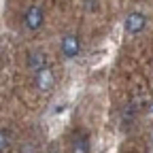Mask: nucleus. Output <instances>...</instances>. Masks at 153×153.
Instances as JSON below:
<instances>
[{
    "label": "nucleus",
    "mask_w": 153,
    "mask_h": 153,
    "mask_svg": "<svg viewBox=\"0 0 153 153\" xmlns=\"http://www.w3.org/2000/svg\"><path fill=\"white\" fill-rule=\"evenodd\" d=\"M60 51H62V55L66 57V60L79 57V53H81V36L79 34H66V36H62Z\"/></svg>",
    "instance_id": "f03ea898"
},
{
    "label": "nucleus",
    "mask_w": 153,
    "mask_h": 153,
    "mask_svg": "<svg viewBox=\"0 0 153 153\" xmlns=\"http://www.w3.org/2000/svg\"><path fill=\"white\" fill-rule=\"evenodd\" d=\"M49 153H57V145H51V149H49Z\"/></svg>",
    "instance_id": "1a4fd4ad"
},
{
    "label": "nucleus",
    "mask_w": 153,
    "mask_h": 153,
    "mask_svg": "<svg viewBox=\"0 0 153 153\" xmlns=\"http://www.w3.org/2000/svg\"><path fill=\"white\" fill-rule=\"evenodd\" d=\"M43 24H45V9L41 4H32L24 15V26L30 32H36L43 28Z\"/></svg>",
    "instance_id": "f257e3e1"
},
{
    "label": "nucleus",
    "mask_w": 153,
    "mask_h": 153,
    "mask_svg": "<svg viewBox=\"0 0 153 153\" xmlns=\"http://www.w3.org/2000/svg\"><path fill=\"white\" fill-rule=\"evenodd\" d=\"M70 153H91L89 136L85 132H76L70 138Z\"/></svg>",
    "instance_id": "423d86ee"
},
{
    "label": "nucleus",
    "mask_w": 153,
    "mask_h": 153,
    "mask_svg": "<svg viewBox=\"0 0 153 153\" xmlns=\"http://www.w3.org/2000/svg\"><path fill=\"white\" fill-rule=\"evenodd\" d=\"M85 4H87L85 7L87 11H96V9H98V0H85Z\"/></svg>",
    "instance_id": "6e6552de"
},
{
    "label": "nucleus",
    "mask_w": 153,
    "mask_h": 153,
    "mask_svg": "<svg viewBox=\"0 0 153 153\" xmlns=\"http://www.w3.org/2000/svg\"><path fill=\"white\" fill-rule=\"evenodd\" d=\"M145 28H147V17H145L140 11H132V13H128L126 22H123V30H126V34L136 36V34H140Z\"/></svg>",
    "instance_id": "7ed1b4c3"
},
{
    "label": "nucleus",
    "mask_w": 153,
    "mask_h": 153,
    "mask_svg": "<svg viewBox=\"0 0 153 153\" xmlns=\"http://www.w3.org/2000/svg\"><path fill=\"white\" fill-rule=\"evenodd\" d=\"M53 85H55V72H53L49 66L43 68V70H38V72H34V87H36L38 91L47 94V91L53 89Z\"/></svg>",
    "instance_id": "20e7f679"
},
{
    "label": "nucleus",
    "mask_w": 153,
    "mask_h": 153,
    "mask_svg": "<svg viewBox=\"0 0 153 153\" xmlns=\"http://www.w3.org/2000/svg\"><path fill=\"white\" fill-rule=\"evenodd\" d=\"M11 145V134L4 130V128H0V153H4Z\"/></svg>",
    "instance_id": "0eeeda50"
},
{
    "label": "nucleus",
    "mask_w": 153,
    "mask_h": 153,
    "mask_svg": "<svg viewBox=\"0 0 153 153\" xmlns=\"http://www.w3.org/2000/svg\"><path fill=\"white\" fill-rule=\"evenodd\" d=\"M49 66V57L43 49H34L30 55H28V68L32 72H38V70H43Z\"/></svg>",
    "instance_id": "39448f33"
}]
</instances>
